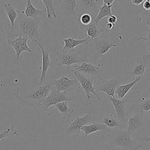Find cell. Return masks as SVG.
Wrapping results in <instances>:
<instances>
[{"mask_svg":"<svg viewBox=\"0 0 150 150\" xmlns=\"http://www.w3.org/2000/svg\"><path fill=\"white\" fill-rule=\"evenodd\" d=\"M18 18L16 21L15 27L10 29L8 33V39L15 36H26L33 42H40L42 40L39 25L41 19H35L25 17L19 12Z\"/></svg>","mask_w":150,"mask_h":150,"instance_id":"6da1fadb","label":"cell"},{"mask_svg":"<svg viewBox=\"0 0 150 150\" xmlns=\"http://www.w3.org/2000/svg\"><path fill=\"white\" fill-rule=\"evenodd\" d=\"M108 138L111 147H119L125 150H138L141 144L134 139L127 130L124 129H108Z\"/></svg>","mask_w":150,"mask_h":150,"instance_id":"7a4b0ae2","label":"cell"},{"mask_svg":"<svg viewBox=\"0 0 150 150\" xmlns=\"http://www.w3.org/2000/svg\"><path fill=\"white\" fill-rule=\"evenodd\" d=\"M53 80L45 81L40 84L30 93L25 96H20L17 94L16 97L20 101L26 104L38 107L49 96L53 88Z\"/></svg>","mask_w":150,"mask_h":150,"instance_id":"3957f363","label":"cell"},{"mask_svg":"<svg viewBox=\"0 0 150 150\" xmlns=\"http://www.w3.org/2000/svg\"><path fill=\"white\" fill-rule=\"evenodd\" d=\"M117 46V43L105 40H101L99 38L91 40L87 46V59L91 62H96V60L98 57L105 55L111 48Z\"/></svg>","mask_w":150,"mask_h":150,"instance_id":"277c9868","label":"cell"},{"mask_svg":"<svg viewBox=\"0 0 150 150\" xmlns=\"http://www.w3.org/2000/svg\"><path fill=\"white\" fill-rule=\"evenodd\" d=\"M125 76H121L110 80L101 77L94 80V86L96 92H103L107 97H114L117 88L125 81Z\"/></svg>","mask_w":150,"mask_h":150,"instance_id":"5b68a950","label":"cell"},{"mask_svg":"<svg viewBox=\"0 0 150 150\" xmlns=\"http://www.w3.org/2000/svg\"><path fill=\"white\" fill-rule=\"evenodd\" d=\"M102 66V62L96 63L87 59L85 61L71 68L80 72L84 76L93 80H96L101 77Z\"/></svg>","mask_w":150,"mask_h":150,"instance_id":"8992f818","label":"cell"},{"mask_svg":"<svg viewBox=\"0 0 150 150\" xmlns=\"http://www.w3.org/2000/svg\"><path fill=\"white\" fill-rule=\"evenodd\" d=\"M87 59V56L84 52H57L54 60L59 66H66L69 69L74 64H79Z\"/></svg>","mask_w":150,"mask_h":150,"instance_id":"52a82bcc","label":"cell"},{"mask_svg":"<svg viewBox=\"0 0 150 150\" xmlns=\"http://www.w3.org/2000/svg\"><path fill=\"white\" fill-rule=\"evenodd\" d=\"M73 98L69 96V94L64 92H59L53 87L49 96L38 107L39 108L43 110H46L49 107L54 105L62 101H72Z\"/></svg>","mask_w":150,"mask_h":150,"instance_id":"ba28073f","label":"cell"},{"mask_svg":"<svg viewBox=\"0 0 150 150\" xmlns=\"http://www.w3.org/2000/svg\"><path fill=\"white\" fill-rule=\"evenodd\" d=\"M71 71L76 77V79L79 82L80 87L83 90L86 98H90L91 97L90 94H92L98 99L100 102H101V99L98 94L97 93L94 86V80L84 76L83 74L75 70L71 69Z\"/></svg>","mask_w":150,"mask_h":150,"instance_id":"9c48e42d","label":"cell"},{"mask_svg":"<svg viewBox=\"0 0 150 150\" xmlns=\"http://www.w3.org/2000/svg\"><path fill=\"white\" fill-rule=\"evenodd\" d=\"M28 40V38L23 36H18L14 39H7V43L14 49L15 52V58L16 60L20 59L23 52H28L30 54H32V50L29 47Z\"/></svg>","mask_w":150,"mask_h":150,"instance_id":"30bf717a","label":"cell"},{"mask_svg":"<svg viewBox=\"0 0 150 150\" xmlns=\"http://www.w3.org/2000/svg\"><path fill=\"white\" fill-rule=\"evenodd\" d=\"M95 118L93 115L90 113H87L82 117H77L73 120L67 127L66 132V134H74L77 135L80 134L81 128L84 125L90 124L94 122Z\"/></svg>","mask_w":150,"mask_h":150,"instance_id":"8fae6325","label":"cell"},{"mask_svg":"<svg viewBox=\"0 0 150 150\" xmlns=\"http://www.w3.org/2000/svg\"><path fill=\"white\" fill-rule=\"evenodd\" d=\"M77 6L75 11L76 19L82 13H89L93 17L97 15L100 5L96 0H76Z\"/></svg>","mask_w":150,"mask_h":150,"instance_id":"7c38bea8","label":"cell"},{"mask_svg":"<svg viewBox=\"0 0 150 150\" xmlns=\"http://www.w3.org/2000/svg\"><path fill=\"white\" fill-rule=\"evenodd\" d=\"M107 97L112 103L117 118L125 128L127 127V119L128 118L127 112V100H120L111 96H108Z\"/></svg>","mask_w":150,"mask_h":150,"instance_id":"4fadbf2b","label":"cell"},{"mask_svg":"<svg viewBox=\"0 0 150 150\" xmlns=\"http://www.w3.org/2000/svg\"><path fill=\"white\" fill-rule=\"evenodd\" d=\"M80 84L76 79H70L66 76H62L59 79L55 80L53 83V87L59 92L69 93L78 88Z\"/></svg>","mask_w":150,"mask_h":150,"instance_id":"5bb4252c","label":"cell"},{"mask_svg":"<svg viewBox=\"0 0 150 150\" xmlns=\"http://www.w3.org/2000/svg\"><path fill=\"white\" fill-rule=\"evenodd\" d=\"M135 113L127 119V131L131 135L138 129H139L144 125L145 112L135 110Z\"/></svg>","mask_w":150,"mask_h":150,"instance_id":"9a60e30c","label":"cell"},{"mask_svg":"<svg viewBox=\"0 0 150 150\" xmlns=\"http://www.w3.org/2000/svg\"><path fill=\"white\" fill-rule=\"evenodd\" d=\"M148 63L141 57L130 60L128 65V74L129 77L142 76L144 75Z\"/></svg>","mask_w":150,"mask_h":150,"instance_id":"2e32d148","label":"cell"},{"mask_svg":"<svg viewBox=\"0 0 150 150\" xmlns=\"http://www.w3.org/2000/svg\"><path fill=\"white\" fill-rule=\"evenodd\" d=\"M36 43L38 46L39 49L40 50L42 53V66L40 67L41 73L38 80V83L40 84L45 81L47 76V72L51 66V62L49 51L47 49H45L42 46L40 42H38Z\"/></svg>","mask_w":150,"mask_h":150,"instance_id":"e0dca14e","label":"cell"},{"mask_svg":"<svg viewBox=\"0 0 150 150\" xmlns=\"http://www.w3.org/2000/svg\"><path fill=\"white\" fill-rule=\"evenodd\" d=\"M91 40L89 38L86 37L83 39H75L71 38H64L62 39V52H74L76 47L81 46H88Z\"/></svg>","mask_w":150,"mask_h":150,"instance_id":"ac0fdd59","label":"cell"},{"mask_svg":"<svg viewBox=\"0 0 150 150\" xmlns=\"http://www.w3.org/2000/svg\"><path fill=\"white\" fill-rule=\"evenodd\" d=\"M32 0H26L25 9L21 11V13L26 18L35 19H42L44 17H47V12L45 9L42 10L38 9L32 4Z\"/></svg>","mask_w":150,"mask_h":150,"instance_id":"d6986e66","label":"cell"},{"mask_svg":"<svg viewBox=\"0 0 150 150\" xmlns=\"http://www.w3.org/2000/svg\"><path fill=\"white\" fill-rule=\"evenodd\" d=\"M6 15L8 17L10 24L9 25V29H12L15 27L16 21L18 18V12L15 9L12 3L6 2L4 5Z\"/></svg>","mask_w":150,"mask_h":150,"instance_id":"ffe728a7","label":"cell"},{"mask_svg":"<svg viewBox=\"0 0 150 150\" xmlns=\"http://www.w3.org/2000/svg\"><path fill=\"white\" fill-rule=\"evenodd\" d=\"M141 79V76L136 77V78L129 83L125 84L120 85L116 89L115 94L117 96L118 99L121 100L124 98L128 91Z\"/></svg>","mask_w":150,"mask_h":150,"instance_id":"44dd1931","label":"cell"},{"mask_svg":"<svg viewBox=\"0 0 150 150\" xmlns=\"http://www.w3.org/2000/svg\"><path fill=\"white\" fill-rule=\"evenodd\" d=\"M81 28L82 29L84 30L86 33L87 37L89 38L91 40L98 38L103 33V29L99 28L98 24H96L93 21L88 25L82 26Z\"/></svg>","mask_w":150,"mask_h":150,"instance_id":"7402d4cb","label":"cell"},{"mask_svg":"<svg viewBox=\"0 0 150 150\" xmlns=\"http://www.w3.org/2000/svg\"><path fill=\"white\" fill-rule=\"evenodd\" d=\"M59 1L64 14L67 16H73L76 18L75 11L77 6L76 0H59Z\"/></svg>","mask_w":150,"mask_h":150,"instance_id":"603a6c76","label":"cell"},{"mask_svg":"<svg viewBox=\"0 0 150 150\" xmlns=\"http://www.w3.org/2000/svg\"><path fill=\"white\" fill-rule=\"evenodd\" d=\"M108 129L103 123H98L93 122V123L83 126L81 128V130L84 133L85 137H87L88 135L99 131H105Z\"/></svg>","mask_w":150,"mask_h":150,"instance_id":"cb8c5ba5","label":"cell"},{"mask_svg":"<svg viewBox=\"0 0 150 150\" xmlns=\"http://www.w3.org/2000/svg\"><path fill=\"white\" fill-rule=\"evenodd\" d=\"M103 124L108 128H119V129H124L125 127L118 120L117 117H114L113 114H109L108 115L103 118Z\"/></svg>","mask_w":150,"mask_h":150,"instance_id":"d4e9b609","label":"cell"},{"mask_svg":"<svg viewBox=\"0 0 150 150\" xmlns=\"http://www.w3.org/2000/svg\"><path fill=\"white\" fill-rule=\"evenodd\" d=\"M54 106L57 111L60 113L63 120H66L68 118L70 117L71 113L74 111V110L70 107L67 101H62L59 103Z\"/></svg>","mask_w":150,"mask_h":150,"instance_id":"484cf974","label":"cell"},{"mask_svg":"<svg viewBox=\"0 0 150 150\" xmlns=\"http://www.w3.org/2000/svg\"><path fill=\"white\" fill-rule=\"evenodd\" d=\"M112 15V5H107L103 4L101 6H100L98 12L94 19L93 22L96 24H98L102 19L107 16L109 17Z\"/></svg>","mask_w":150,"mask_h":150,"instance_id":"4316f807","label":"cell"},{"mask_svg":"<svg viewBox=\"0 0 150 150\" xmlns=\"http://www.w3.org/2000/svg\"><path fill=\"white\" fill-rule=\"evenodd\" d=\"M137 19L139 23L142 32L147 29H150V11H142L137 15Z\"/></svg>","mask_w":150,"mask_h":150,"instance_id":"83f0119b","label":"cell"},{"mask_svg":"<svg viewBox=\"0 0 150 150\" xmlns=\"http://www.w3.org/2000/svg\"><path fill=\"white\" fill-rule=\"evenodd\" d=\"M45 6L47 12V18L49 19L52 18H56V10L54 7V0H41Z\"/></svg>","mask_w":150,"mask_h":150,"instance_id":"f1b7e54d","label":"cell"},{"mask_svg":"<svg viewBox=\"0 0 150 150\" xmlns=\"http://www.w3.org/2000/svg\"><path fill=\"white\" fill-rule=\"evenodd\" d=\"M81 27L87 26L90 24L94 20L93 16L89 13H82L76 18Z\"/></svg>","mask_w":150,"mask_h":150,"instance_id":"f546056e","label":"cell"},{"mask_svg":"<svg viewBox=\"0 0 150 150\" xmlns=\"http://www.w3.org/2000/svg\"><path fill=\"white\" fill-rule=\"evenodd\" d=\"M133 109L139 110L144 112H147L150 110V98L145 99L142 98L141 101L136 105H134Z\"/></svg>","mask_w":150,"mask_h":150,"instance_id":"4dcf8cb0","label":"cell"},{"mask_svg":"<svg viewBox=\"0 0 150 150\" xmlns=\"http://www.w3.org/2000/svg\"><path fill=\"white\" fill-rule=\"evenodd\" d=\"M145 36L139 37L137 39V41H142L144 42L143 45L144 47L148 51L150 52V29H147L145 30Z\"/></svg>","mask_w":150,"mask_h":150,"instance_id":"1f68e13d","label":"cell"},{"mask_svg":"<svg viewBox=\"0 0 150 150\" xmlns=\"http://www.w3.org/2000/svg\"><path fill=\"white\" fill-rule=\"evenodd\" d=\"M12 129L11 127H6L4 131L0 132V141L9 135V132Z\"/></svg>","mask_w":150,"mask_h":150,"instance_id":"d6a6232c","label":"cell"},{"mask_svg":"<svg viewBox=\"0 0 150 150\" xmlns=\"http://www.w3.org/2000/svg\"><path fill=\"white\" fill-rule=\"evenodd\" d=\"M117 17L115 15H111L110 16H109L108 18L107 22L110 23H111L114 26L115 25V23H117Z\"/></svg>","mask_w":150,"mask_h":150,"instance_id":"836d02e7","label":"cell"},{"mask_svg":"<svg viewBox=\"0 0 150 150\" xmlns=\"http://www.w3.org/2000/svg\"><path fill=\"white\" fill-rule=\"evenodd\" d=\"M142 8L146 11H150V0H145L142 3Z\"/></svg>","mask_w":150,"mask_h":150,"instance_id":"e575fe53","label":"cell"},{"mask_svg":"<svg viewBox=\"0 0 150 150\" xmlns=\"http://www.w3.org/2000/svg\"><path fill=\"white\" fill-rule=\"evenodd\" d=\"M141 58L144 60H145L148 64H149L150 63V54H143L141 56Z\"/></svg>","mask_w":150,"mask_h":150,"instance_id":"d590c367","label":"cell"},{"mask_svg":"<svg viewBox=\"0 0 150 150\" xmlns=\"http://www.w3.org/2000/svg\"><path fill=\"white\" fill-rule=\"evenodd\" d=\"M145 0H131V2L133 5H139L142 4Z\"/></svg>","mask_w":150,"mask_h":150,"instance_id":"8d00e7d4","label":"cell"},{"mask_svg":"<svg viewBox=\"0 0 150 150\" xmlns=\"http://www.w3.org/2000/svg\"><path fill=\"white\" fill-rule=\"evenodd\" d=\"M103 4H106L107 5H112V4L114 2L115 0H102Z\"/></svg>","mask_w":150,"mask_h":150,"instance_id":"74e56055","label":"cell"},{"mask_svg":"<svg viewBox=\"0 0 150 150\" xmlns=\"http://www.w3.org/2000/svg\"><path fill=\"white\" fill-rule=\"evenodd\" d=\"M141 139L142 141L147 142L150 143V137H148V136H142L141 137Z\"/></svg>","mask_w":150,"mask_h":150,"instance_id":"f35d334b","label":"cell"},{"mask_svg":"<svg viewBox=\"0 0 150 150\" xmlns=\"http://www.w3.org/2000/svg\"><path fill=\"white\" fill-rule=\"evenodd\" d=\"M114 25H112L111 23H108V22H107V23L105 24V28L107 29H108V30H111V29H112L113 28H114Z\"/></svg>","mask_w":150,"mask_h":150,"instance_id":"ab89813d","label":"cell"},{"mask_svg":"<svg viewBox=\"0 0 150 150\" xmlns=\"http://www.w3.org/2000/svg\"><path fill=\"white\" fill-rule=\"evenodd\" d=\"M146 80H147V83H148V86L149 88L150 89V77L147 76L146 77Z\"/></svg>","mask_w":150,"mask_h":150,"instance_id":"60d3db41","label":"cell"},{"mask_svg":"<svg viewBox=\"0 0 150 150\" xmlns=\"http://www.w3.org/2000/svg\"><path fill=\"white\" fill-rule=\"evenodd\" d=\"M96 1H97V2H98V1H99V0H96Z\"/></svg>","mask_w":150,"mask_h":150,"instance_id":"b9f144b4","label":"cell"}]
</instances>
